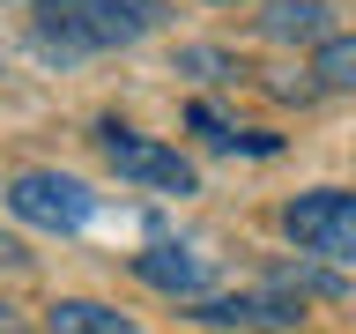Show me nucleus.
Instances as JSON below:
<instances>
[{"instance_id": "7ed1b4c3", "label": "nucleus", "mask_w": 356, "mask_h": 334, "mask_svg": "<svg viewBox=\"0 0 356 334\" xmlns=\"http://www.w3.org/2000/svg\"><path fill=\"white\" fill-rule=\"evenodd\" d=\"M97 156H104L119 178L156 186V193H193L200 186V171L178 149H163V141H149V134H134V127H97Z\"/></svg>"}, {"instance_id": "39448f33", "label": "nucleus", "mask_w": 356, "mask_h": 334, "mask_svg": "<svg viewBox=\"0 0 356 334\" xmlns=\"http://www.w3.org/2000/svg\"><path fill=\"white\" fill-rule=\"evenodd\" d=\"M186 319H200V327H297L305 305H289L275 289H260V297H193Z\"/></svg>"}, {"instance_id": "0eeeda50", "label": "nucleus", "mask_w": 356, "mask_h": 334, "mask_svg": "<svg viewBox=\"0 0 356 334\" xmlns=\"http://www.w3.org/2000/svg\"><path fill=\"white\" fill-rule=\"evenodd\" d=\"M44 334H141L119 305H97V297H60L44 312Z\"/></svg>"}, {"instance_id": "9d476101", "label": "nucleus", "mask_w": 356, "mask_h": 334, "mask_svg": "<svg viewBox=\"0 0 356 334\" xmlns=\"http://www.w3.org/2000/svg\"><path fill=\"white\" fill-rule=\"evenodd\" d=\"M22 260H30V253H22L15 238H0V267H22Z\"/></svg>"}, {"instance_id": "6e6552de", "label": "nucleus", "mask_w": 356, "mask_h": 334, "mask_svg": "<svg viewBox=\"0 0 356 334\" xmlns=\"http://www.w3.org/2000/svg\"><path fill=\"white\" fill-rule=\"evenodd\" d=\"M260 30H267L275 45H297V38H327V8H319V0H275V8L260 15Z\"/></svg>"}, {"instance_id": "f257e3e1", "label": "nucleus", "mask_w": 356, "mask_h": 334, "mask_svg": "<svg viewBox=\"0 0 356 334\" xmlns=\"http://www.w3.org/2000/svg\"><path fill=\"white\" fill-rule=\"evenodd\" d=\"M156 22H163V0H38V38L60 52L141 45Z\"/></svg>"}, {"instance_id": "423d86ee", "label": "nucleus", "mask_w": 356, "mask_h": 334, "mask_svg": "<svg viewBox=\"0 0 356 334\" xmlns=\"http://www.w3.org/2000/svg\"><path fill=\"white\" fill-rule=\"evenodd\" d=\"M134 275L149 289H171V297H200L208 289V253H193V245H149V253H134Z\"/></svg>"}, {"instance_id": "1a4fd4ad", "label": "nucleus", "mask_w": 356, "mask_h": 334, "mask_svg": "<svg viewBox=\"0 0 356 334\" xmlns=\"http://www.w3.org/2000/svg\"><path fill=\"white\" fill-rule=\"evenodd\" d=\"M312 82H319V89H356V38H319Z\"/></svg>"}, {"instance_id": "20e7f679", "label": "nucleus", "mask_w": 356, "mask_h": 334, "mask_svg": "<svg viewBox=\"0 0 356 334\" xmlns=\"http://www.w3.org/2000/svg\"><path fill=\"white\" fill-rule=\"evenodd\" d=\"M8 208L38 230H82L97 216V193L74 171H22V178H8Z\"/></svg>"}, {"instance_id": "9b49d317", "label": "nucleus", "mask_w": 356, "mask_h": 334, "mask_svg": "<svg viewBox=\"0 0 356 334\" xmlns=\"http://www.w3.org/2000/svg\"><path fill=\"white\" fill-rule=\"evenodd\" d=\"M0 334H22V319H15V305H0Z\"/></svg>"}, {"instance_id": "f03ea898", "label": "nucleus", "mask_w": 356, "mask_h": 334, "mask_svg": "<svg viewBox=\"0 0 356 334\" xmlns=\"http://www.w3.org/2000/svg\"><path fill=\"white\" fill-rule=\"evenodd\" d=\"M282 230H289L297 253H312V260H356V193L312 186V193H297L282 208Z\"/></svg>"}]
</instances>
